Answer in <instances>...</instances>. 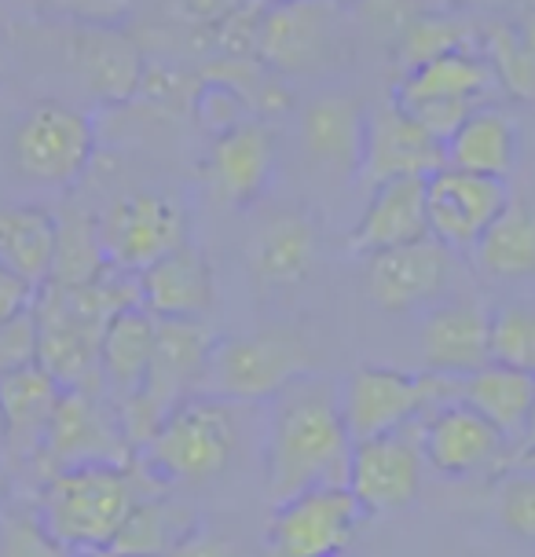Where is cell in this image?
Here are the masks:
<instances>
[{
  "label": "cell",
  "mask_w": 535,
  "mask_h": 557,
  "mask_svg": "<svg viewBox=\"0 0 535 557\" xmlns=\"http://www.w3.org/2000/svg\"><path fill=\"white\" fill-rule=\"evenodd\" d=\"M235 4H242V0H176L173 18H181L187 26H210L232 12Z\"/></svg>",
  "instance_id": "45"
},
{
  "label": "cell",
  "mask_w": 535,
  "mask_h": 557,
  "mask_svg": "<svg viewBox=\"0 0 535 557\" xmlns=\"http://www.w3.org/2000/svg\"><path fill=\"white\" fill-rule=\"evenodd\" d=\"M521 451H535V400H532V418H528V430H524V441L518 444V451H513V455H521ZM513 455H510V459H513ZM507 459V462H510ZM502 470H507V466H502Z\"/></svg>",
  "instance_id": "47"
},
{
  "label": "cell",
  "mask_w": 535,
  "mask_h": 557,
  "mask_svg": "<svg viewBox=\"0 0 535 557\" xmlns=\"http://www.w3.org/2000/svg\"><path fill=\"white\" fill-rule=\"evenodd\" d=\"M528 8H535V0H528Z\"/></svg>",
  "instance_id": "53"
},
{
  "label": "cell",
  "mask_w": 535,
  "mask_h": 557,
  "mask_svg": "<svg viewBox=\"0 0 535 557\" xmlns=\"http://www.w3.org/2000/svg\"><path fill=\"white\" fill-rule=\"evenodd\" d=\"M66 63L88 96L103 107H117L140 92L147 55L140 41L125 29L77 23L66 34Z\"/></svg>",
  "instance_id": "15"
},
{
  "label": "cell",
  "mask_w": 535,
  "mask_h": 557,
  "mask_svg": "<svg viewBox=\"0 0 535 557\" xmlns=\"http://www.w3.org/2000/svg\"><path fill=\"white\" fill-rule=\"evenodd\" d=\"M473 41H481V29L473 23H465L462 15H455L451 4H444L414 18V23L393 41V48H396V63L408 74V70L430 63V59H437L444 52L473 48Z\"/></svg>",
  "instance_id": "32"
},
{
  "label": "cell",
  "mask_w": 535,
  "mask_h": 557,
  "mask_svg": "<svg viewBox=\"0 0 535 557\" xmlns=\"http://www.w3.org/2000/svg\"><path fill=\"white\" fill-rule=\"evenodd\" d=\"M0 557H71L48 529L37 492L12 487L0 503Z\"/></svg>",
  "instance_id": "34"
},
{
  "label": "cell",
  "mask_w": 535,
  "mask_h": 557,
  "mask_svg": "<svg viewBox=\"0 0 535 557\" xmlns=\"http://www.w3.org/2000/svg\"><path fill=\"white\" fill-rule=\"evenodd\" d=\"M338 4H352V0H338Z\"/></svg>",
  "instance_id": "52"
},
{
  "label": "cell",
  "mask_w": 535,
  "mask_h": 557,
  "mask_svg": "<svg viewBox=\"0 0 535 557\" xmlns=\"http://www.w3.org/2000/svg\"><path fill=\"white\" fill-rule=\"evenodd\" d=\"M451 4H459V0H451Z\"/></svg>",
  "instance_id": "55"
},
{
  "label": "cell",
  "mask_w": 535,
  "mask_h": 557,
  "mask_svg": "<svg viewBox=\"0 0 535 557\" xmlns=\"http://www.w3.org/2000/svg\"><path fill=\"white\" fill-rule=\"evenodd\" d=\"M444 165H448V147L433 133H425L400 103L374 107L366 114L360 176L371 187L385 181H403V176H422L425 181Z\"/></svg>",
  "instance_id": "16"
},
{
  "label": "cell",
  "mask_w": 535,
  "mask_h": 557,
  "mask_svg": "<svg viewBox=\"0 0 535 557\" xmlns=\"http://www.w3.org/2000/svg\"><path fill=\"white\" fill-rule=\"evenodd\" d=\"M312 352L304 337L283 331L221 334L210 348L198 393L235 404H268L286 382L312 371Z\"/></svg>",
  "instance_id": "6"
},
{
  "label": "cell",
  "mask_w": 535,
  "mask_h": 557,
  "mask_svg": "<svg viewBox=\"0 0 535 557\" xmlns=\"http://www.w3.org/2000/svg\"><path fill=\"white\" fill-rule=\"evenodd\" d=\"M448 165L473 176L507 181L518 165V125L502 107H473L448 144Z\"/></svg>",
  "instance_id": "29"
},
{
  "label": "cell",
  "mask_w": 535,
  "mask_h": 557,
  "mask_svg": "<svg viewBox=\"0 0 535 557\" xmlns=\"http://www.w3.org/2000/svg\"><path fill=\"white\" fill-rule=\"evenodd\" d=\"M507 470H535V451H521L507 462Z\"/></svg>",
  "instance_id": "48"
},
{
  "label": "cell",
  "mask_w": 535,
  "mask_h": 557,
  "mask_svg": "<svg viewBox=\"0 0 535 557\" xmlns=\"http://www.w3.org/2000/svg\"><path fill=\"white\" fill-rule=\"evenodd\" d=\"M535 400V374L513 371V367L488 363L481 371L459 377V404L473 407L481 418L499 430L510 441V455L524 441Z\"/></svg>",
  "instance_id": "26"
},
{
  "label": "cell",
  "mask_w": 535,
  "mask_h": 557,
  "mask_svg": "<svg viewBox=\"0 0 535 557\" xmlns=\"http://www.w3.org/2000/svg\"><path fill=\"white\" fill-rule=\"evenodd\" d=\"M419 238H430V209H425V181L422 176H403V181H385L371 191L363 216L356 221L349 246L352 253L374 257L396 246H411Z\"/></svg>",
  "instance_id": "23"
},
{
  "label": "cell",
  "mask_w": 535,
  "mask_h": 557,
  "mask_svg": "<svg viewBox=\"0 0 535 557\" xmlns=\"http://www.w3.org/2000/svg\"><path fill=\"white\" fill-rule=\"evenodd\" d=\"M459 400V377L433 371H396L363 363L341 377V414L352 444L422 422L430 411Z\"/></svg>",
  "instance_id": "5"
},
{
  "label": "cell",
  "mask_w": 535,
  "mask_h": 557,
  "mask_svg": "<svg viewBox=\"0 0 535 557\" xmlns=\"http://www.w3.org/2000/svg\"><path fill=\"white\" fill-rule=\"evenodd\" d=\"M502 529L535 540V470H507L499 484V499H495Z\"/></svg>",
  "instance_id": "39"
},
{
  "label": "cell",
  "mask_w": 535,
  "mask_h": 557,
  "mask_svg": "<svg viewBox=\"0 0 535 557\" xmlns=\"http://www.w3.org/2000/svg\"><path fill=\"white\" fill-rule=\"evenodd\" d=\"M481 52L495 82L518 99H535V59L524 48L513 23H488L481 29Z\"/></svg>",
  "instance_id": "35"
},
{
  "label": "cell",
  "mask_w": 535,
  "mask_h": 557,
  "mask_svg": "<svg viewBox=\"0 0 535 557\" xmlns=\"http://www.w3.org/2000/svg\"><path fill=\"white\" fill-rule=\"evenodd\" d=\"M444 4H451V0H352L360 23L382 41H396L414 18Z\"/></svg>",
  "instance_id": "38"
},
{
  "label": "cell",
  "mask_w": 535,
  "mask_h": 557,
  "mask_svg": "<svg viewBox=\"0 0 535 557\" xmlns=\"http://www.w3.org/2000/svg\"><path fill=\"white\" fill-rule=\"evenodd\" d=\"M349 484H320L275 503V513L264 532L268 557H331L345 554L352 532L363 521Z\"/></svg>",
  "instance_id": "10"
},
{
  "label": "cell",
  "mask_w": 535,
  "mask_h": 557,
  "mask_svg": "<svg viewBox=\"0 0 535 557\" xmlns=\"http://www.w3.org/2000/svg\"><path fill=\"white\" fill-rule=\"evenodd\" d=\"M331 557H345V554H331Z\"/></svg>",
  "instance_id": "54"
},
{
  "label": "cell",
  "mask_w": 535,
  "mask_h": 557,
  "mask_svg": "<svg viewBox=\"0 0 535 557\" xmlns=\"http://www.w3.org/2000/svg\"><path fill=\"white\" fill-rule=\"evenodd\" d=\"M492 363L535 374V301H507L492 312Z\"/></svg>",
  "instance_id": "36"
},
{
  "label": "cell",
  "mask_w": 535,
  "mask_h": 557,
  "mask_svg": "<svg viewBox=\"0 0 535 557\" xmlns=\"http://www.w3.org/2000/svg\"><path fill=\"white\" fill-rule=\"evenodd\" d=\"M477 272L495 283H532L535 278V213L521 198H510V206L499 213L481 243L473 246Z\"/></svg>",
  "instance_id": "30"
},
{
  "label": "cell",
  "mask_w": 535,
  "mask_h": 557,
  "mask_svg": "<svg viewBox=\"0 0 535 557\" xmlns=\"http://www.w3.org/2000/svg\"><path fill=\"white\" fill-rule=\"evenodd\" d=\"M114 268L107 261L103 246H99V227L88 213H63L59 221V238H55V261H52V275L48 283H63V286H77V283H96V278L111 275Z\"/></svg>",
  "instance_id": "33"
},
{
  "label": "cell",
  "mask_w": 535,
  "mask_h": 557,
  "mask_svg": "<svg viewBox=\"0 0 535 557\" xmlns=\"http://www.w3.org/2000/svg\"><path fill=\"white\" fill-rule=\"evenodd\" d=\"M315 264V224L304 209H283L257 232L250 272L261 290H294Z\"/></svg>",
  "instance_id": "24"
},
{
  "label": "cell",
  "mask_w": 535,
  "mask_h": 557,
  "mask_svg": "<svg viewBox=\"0 0 535 557\" xmlns=\"http://www.w3.org/2000/svg\"><path fill=\"white\" fill-rule=\"evenodd\" d=\"M264 484L283 503L320 484H349L352 436L341 414V382L301 371L268 400L264 411Z\"/></svg>",
  "instance_id": "1"
},
{
  "label": "cell",
  "mask_w": 535,
  "mask_h": 557,
  "mask_svg": "<svg viewBox=\"0 0 535 557\" xmlns=\"http://www.w3.org/2000/svg\"><path fill=\"white\" fill-rule=\"evenodd\" d=\"M170 487L147 470L140 459L128 462H85L59 470L37 487V503L55 532V540L71 554L111 550L133 506L151 492Z\"/></svg>",
  "instance_id": "3"
},
{
  "label": "cell",
  "mask_w": 535,
  "mask_h": 557,
  "mask_svg": "<svg viewBox=\"0 0 535 557\" xmlns=\"http://www.w3.org/2000/svg\"><path fill=\"white\" fill-rule=\"evenodd\" d=\"M52 4L82 26H122L136 0H52Z\"/></svg>",
  "instance_id": "42"
},
{
  "label": "cell",
  "mask_w": 535,
  "mask_h": 557,
  "mask_svg": "<svg viewBox=\"0 0 535 557\" xmlns=\"http://www.w3.org/2000/svg\"><path fill=\"white\" fill-rule=\"evenodd\" d=\"M99 246L107 261L117 272L140 275L144 268L170 257L173 250L187 246L191 235V216L187 206L170 191H128L107 206V213L96 221Z\"/></svg>",
  "instance_id": "8"
},
{
  "label": "cell",
  "mask_w": 535,
  "mask_h": 557,
  "mask_svg": "<svg viewBox=\"0 0 535 557\" xmlns=\"http://www.w3.org/2000/svg\"><path fill=\"white\" fill-rule=\"evenodd\" d=\"M136 459L128 447L114 404L103 393L92 389H63L52 411L45 447L37 455V481H48L59 470L85 462H128Z\"/></svg>",
  "instance_id": "9"
},
{
  "label": "cell",
  "mask_w": 535,
  "mask_h": 557,
  "mask_svg": "<svg viewBox=\"0 0 535 557\" xmlns=\"http://www.w3.org/2000/svg\"><path fill=\"white\" fill-rule=\"evenodd\" d=\"M37 363V320L34 308L0 323V377Z\"/></svg>",
  "instance_id": "40"
},
{
  "label": "cell",
  "mask_w": 535,
  "mask_h": 557,
  "mask_svg": "<svg viewBox=\"0 0 535 557\" xmlns=\"http://www.w3.org/2000/svg\"><path fill=\"white\" fill-rule=\"evenodd\" d=\"M34 297H37L34 283H26L23 275H15L8 264H0V323L29 312V308H34Z\"/></svg>",
  "instance_id": "44"
},
{
  "label": "cell",
  "mask_w": 535,
  "mask_h": 557,
  "mask_svg": "<svg viewBox=\"0 0 535 557\" xmlns=\"http://www.w3.org/2000/svg\"><path fill=\"white\" fill-rule=\"evenodd\" d=\"M59 393H63V385L41 363H29L23 371L0 377V411H4V455H0V466L8 470V476L15 470L34 473L48 425H52Z\"/></svg>",
  "instance_id": "20"
},
{
  "label": "cell",
  "mask_w": 535,
  "mask_h": 557,
  "mask_svg": "<svg viewBox=\"0 0 535 557\" xmlns=\"http://www.w3.org/2000/svg\"><path fill=\"white\" fill-rule=\"evenodd\" d=\"M422 422L352 444L349 492L363 513H396L419 499L422 487Z\"/></svg>",
  "instance_id": "12"
},
{
  "label": "cell",
  "mask_w": 535,
  "mask_h": 557,
  "mask_svg": "<svg viewBox=\"0 0 535 557\" xmlns=\"http://www.w3.org/2000/svg\"><path fill=\"white\" fill-rule=\"evenodd\" d=\"M297 133H301L304 154L323 169L334 181H352L360 176L363 165V133L366 114L360 111L352 96L326 92L315 96L301 107L297 117Z\"/></svg>",
  "instance_id": "21"
},
{
  "label": "cell",
  "mask_w": 535,
  "mask_h": 557,
  "mask_svg": "<svg viewBox=\"0 0 535 557\" xmlns=\"http://www.w3.org/2000/svg\"><path fill=\"white\" fill-rule=\"evenodd\" d=\"M158 315L144 305H128L107 323L103 345H99V385L114 407H122L128 396L144 389L147 367H151Z\"/></svg>",
  "instance_id": "25"
},
{
  "label": "cell",
  "mask_w": 535,
  "mask_h": 557,
  "mask_svg": "<svg viewBox=\"0 0 535 557\" xmlns=\"http://www.w3.org/2000/svg\"><path fill=\"white\" fill-rule=\"evenodd\" d=\"M96 158V125L88 114L55 99H41L18 117L12 133V165L26 184L71 191Z\"/></svg>",
  "instance_id": "7"
},
{
  "label": "cell",
  "mask_w": 535,
  "mask_h": 557,
  "mask_svg": "<svg viewBox=\"0 0 535 557\" xmlns=\"http://www.w3.org/2000/svg\"><path fill=\"white\" fill-rule=\"evenodd\" d=\"M0 455H4V411H0Z\"/></svg>",
  "instance_id": "50"
},
{
  "label": "cell",
  "mask_w": 535,
  "mask_h": 557,
  "mask_svg": "<svg viewBox=\"0 0 535 557\" xmlns=\"http://www.w3.org/2000/svg\"><path fill=\"white\" fill-rule=\"evenodd\" d=\"M338 0H268L257 59L275 74H315L341 45Z\"/></svg>",
  "instance_id": "11"
},
{
  "label": "cell",
  "mask_w": 535,
  "mask_h": 557,
  "mask_svg": "<svg viewBox=\"0 0 535 557\" xmlns=\"http://www.w3.org/2000/svg\"><path fill=\"white\" fill-rule=\"evenodd\" d=\"M275 133L261 117H246L227 133L210 136L206 154V181L216 202L246 209L268 191L275 176Z\"/></svg>",
  "instance_id": "17"
},
{
  "label": "cell",
  "mask_w": 535,
  "mask_h": 557,
  "mask_svg": "<svg viewBox=\"0 0 535 557\" xmlns=\"http://www.w3.org/2000/svg\"><path fill=\"white\" fill-rule=\"evenodd\" d=\"M59 221L41 206H0V264L45 286L55 261Z\"/></svg>",
  "instance_id": "31"
},
{
  "label": "cell",
  "mask_w": 535,
  "mask_h": 557,
  "mask_svg": "<svg viewBox=\"0 0 535 557\" xmlns=\"http://www.w3.org/2000/svg\"><path fill=\"white\" fill-rule=\"evenodd\" d=\"M8 492H12V476H8V470L0 466V503L8 499Z\"/></svg>",
  "instance_id": "49"
},
{
  "label": "cell",
  "mask_w": 535,
  "mask_h": 557,
  "mask_svg": "<svg viewBox=\"0 0 535 557\" xmlns=\"http://www.w3.org/2000/svg\"><path fill=\"white\" fill-rule=\"evenodd\" d=\"M253 404L195 393L165 414L136 459L165 484H206L224 476L242 451V418Z\"/></svg>",
  "instance_id": "4"
},
{
  "label": "cell",
  "mask_w": 535,
  "mask_h": 557,
  "mask_svg": "<svg viewBox=\"0 0 535 557\" xmlns=\"http://www.w3.org/2000/svg\"><path fill=\"white\" fill-rule=\"evenodd\" d=\"M510 206L507 181L473 176L462 169L444 165L425 176V209H430V235L448 246L451 253H473L481 235L499 221Z\"/></svg>",
  "instance_id": "13"
},
{
  "label": "cell",
  "mask_w": 535,
  "mask_h": 557,
  "mask_svg": "<svg viewBox=\"0 0 535 557\" xmlns=\"http://www.w3.org/2000/svg\"><path fill=\"white\" fill-rule=\"evenodd\" d=\"M198 88H202V77H187L184 70H176V66L147 63L136 99H144V103L154 107V111H173V114L187 111L191 114Z\"/></svg>",
  "instance_id": "37"
},
{
  "label": "cell",
  "mask_w": 535,
  "mask_h": 557,
  "mask_svg": "<svg viewBox=\"0 0 535 557\" xmlns=\"http://www.w3.org/2000/svg\"><path fill=\"white\" fill-rule=\"evenodd\" d=\"M473 107H481V103H465V99H433V103H414V107H403V111H408L425 133H433L440 144H448V139L459 133V125L473 114Z\"/></svg>",
  "instance_id": "41"
},
{
  "label": "cell",
  "mask_w": 535,
  "mask_h": 557,
  "mask_svg": "<svg viewBox=\"0 0 535 557\" xmlns=\"http://www.w3.org/2000/svg\"><path fill=\"white\" fill-rule=\"evenodd\" d=\"M455 278V253L437 238L366 257V294L382 312H414L444 301Z\"/></svg>",
  "instance_id": "14"
},
{
  "label": "cell",
  "mask_w": 535,
  "mask_h": 557,
  "mask_svg": "<svg viewBox=\"0 0 535 557\" xmlns=\"http://www.w3.org/2000/svg\"><path fill=\"white\" fill-rule=\"evenodd\" d=\"M492 85H495V74L484 52L455 48V52H444L437 59H430V63L408 70V74L400 77V85H396L393 103L414 107V103H433V99L481 103V99L492 92Z\"/></svg>",
  "instance_id": "28"
},
{
  "label": "cell",
  "mask_w": 535,
  "mask_h": 557,
  "mask_svg": "<svg viewBox=\"0 0 535 557\" xmlns=\"http://www.w3.org/2000/svg\"><path fill=\"white\" fill-rule=\"evenodd\" d=\"M140 305L158 320H206L216 305L213 264L198 246H181L136 275Z\"/></svg>",
  "instance_id": "22"
},
{
  "label": "cell",
  "mask_w": 535,
  "mask_h": 557,
  "mask_svg": "<svg viewBox=\"0 0 535 557\" xmlns=\"http://www.w3.org/2000/svg\"><path fill=\"white\" fill-rule=\"evenodd\" d=\"M518 34H521V41H524V48H528V55L535 59V8H528L524 4V12L518 15Z\"/></svg>",
  "instance_id": "46"
},
{
  "label": "cell",
  "mask_w": 535,
  "mask_h": 557,
  "mask_svg": "<svg viewBox=\"0 0 535 557\" xmlns=\"http://www.w3.org/2000/svg\"><path fill=\"white\" fill-rule=\"evenodd\" d=\"M422 455L444 476H473L499 470L502 455H510V441L488 418L455 400L422 418Z\"/></svg>",
  "instance_id": "18"
},
{
  "label": "cell",
  "mask_w": 535,
  "mask_h": 557,
  "mask_svg": "<svg viewBox=\"0 0 535 557\" xmlns=\"http://www.w3.org/2000/svg\"><path fill=\"white\" fill-rule=\"evenodd\" d=\"M71 557H111L107 550H99V554H71Z\"/></svg>",
  "instance_id": "51"
},
{
  "label": "cell",
  "mask_w": 535,
  "mask_h": 557,
  "mask_svg": "<svg viewBox=\"0 0 535 557\" xmlns=\"http://www.w3.org/2000/svg\"><path fill=\"white\" fill-rule=\"evenodd\" d=\"M170 557H246V550L232 535H221V532L206 529V524H198Z\"/></svg>",
  "instance_id": "43"
},
{
  "label": "cell",
  "mask_w": 535,
  "mask_h": 557,
  "mask_svg": "<svg viewBox=\"0 0 535 557\" xmlns=\"http://www.w3.org/2000/svg\"><path fill=\"white\" fill-rule=\"evenodd\" d=\"M198 513L191 503L176 499L170 487L144 495L125 517L122 532L114 535L111 557H170L187 535L198 529Z\"/></svg>",
  "instance_id": "27"
},
{
  "label": "cell",
  "mask_w": 535,
  "mask_h": 557,
  "mask_svg": "<svg viewBox=\"0 0 535 557\" xmlns=\"http://www.w3.org/2000/svg\"><path fill=\"white\" fill-rule=\"evenodd\" d=\"M140 305L136 275L114 272L96 283H45L34 297L37 320V363L63 389H103L99 385V345L107 323L122 308Z\"/></svg>",
  "instance_id": "2"
},
{
  "label": "cell",
  "mask_w": 535,
  "mask_h": 557,
  "mask_svg": "<svg viewBox=\"0 0 535 557\" xmlns=\"http://www.w3.org/2000/svg\"><path fill=\"white\" fill-rule=\"evenodd\" d=\"M422 363L433 374L465 377L492 363V312L477 297H444L425 308Z\"/></svg>",
  "instance_id": "19"
}]
</instances>
